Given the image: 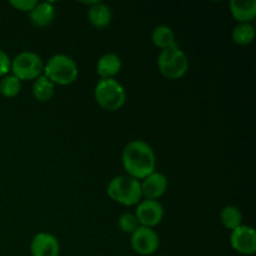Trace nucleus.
Returning <instances> with one entry per match:
<instances>
[{
    "label": "nucleus",
    "mask_w": 256,
    "mask_h": 256,
    "mask_svg": "<svg viewBox=\"0 0 256 256\" xmlns=\"http://www.w3.org/2000/svg\"><path fill=\"white\" fill-rule=\"evenodd\" d=\"M122 166L126 175L136 180H142L156 169V156L148 142L132 140L122 150Z\"/></svg>",
    "instance_id": "obj_1"
},
{
    "label": "nucleus",
    "mask_w": 256,
    "mask_h": 256,
    "mask_svg": "<svg viewBox=\"0 0 256 256\" xmlns=\"http://www.w3.org/2000/svg\"><path fill=\"white\" fill-rule=\"evenodd\" d=\"M106 192L112 202L125 206H134L142 199L140 182L129 175L112 178L108 184Z\"/></svg>",
    "instance_id": "obj_2"
},
{
    "label": "nucleus",
    "mask_w": 256,
    "mask_h": 256,
    "mask_svg": "<svg viewBox=\"0 0 256 256\" xmlns=\"http://www.w3.org/2000/svg\"><path fill=\"white\" fill-rule=\"evenodd\" d=\"M44 75L54 85L66 86L78 79L79 69L72 58L65 54L52 55L44 65Z\"/></svg>",
    "instance_id": "obj_3"
},
{
    "label": "nucleus",
    "mask_w": 256,
    "mask_h": 256,
    "mask_svg": "<svg viewBox=\"0 0 256 256\" xmlns=\"http://www.w3.org/2000/svg\"><path fill=\"white\" fill-rule=\"evenodd\" d=\"M94 96L99 106L106 112H116L126 102L124 86L116 79H100L95 86Z\"/></svg>",
    "instance_id": "obj_4"
},
{
    "label": "nucleus",
    "mask_w": 256,
    "mask_h": 256,
    "mask_svg": "<svg viewBox=\"0 0 256 256\" xmlns=\"http://www.w3.org/2000/svg\"><path fill=\"white\" fill-rule=\"evenodd\" d=\"M158 68L165 78L170 80L182 79L189 70L186 54L178 45L162 50L158 58Z\"/></svg>",
    "instance_id": "obj_5"
},
{
    "label": "nucleus",
    "mask_w": 256,
    "mask_h": 256,
    "mask_svg": "<svg viewBox=\"0 0 256 256\" xmlns=\"http://www.w3.org/2000/svg\"><path fill=\"white\" fill-rule=\"evenodd\" d=\"M12 74L22 80H35L44 72V62L32 52H22L12 60Z\"/></svg>",
    "instance_id": "obj_6"
},
{
    "label": "nucleus",
    "mask_w": 256,
    "mask_h": 256,
    "mask_svg": "<svg viewBox=\"0 0 256 256\" xmlns=\"http://www.w3.org/2000/svg\"><path fill=\"white\" fill-rule=\"evenodd\" d=\"M130 244L136 254L148 256L156 252L159 249L160 239L158 232L152 228L139 226L132 234Z\"/></svg>",
    "instance_id": "obj_7"
},
{
    "label": "nucleus",
    "mask_w": 256,
    "mask_h": 256,
    "mask_svg": "<svg viewBox=\"0 0 256 256\" xmlns=\"http://www.w3.org/2000/svg\"><path fill=\"white\" fill-rule=\"evenodd\" d=\"M135 216H136L140 226L152 229L162 222V218H164V208L158 200H142L136 205Z\"/></svg>",
    "instance_id": "obj_8"
},
{
    "label": "nucleus",
    "mask_w": 256,
    "mask_h": 256,
    "mask_svg": "<svg viewBox=\"0 0 256 256\" xmlns=\"http://www.w3.org/2000/svg\"><path fill=\"white\" fill-rule=\"evenodd\" d=\"M230 245L242 255H252L256 252V232L249 225H240L230 234Z\"/></svg>",
    "instance_id": "obj_9"
},
{
    "label": "nucleus",
    "mask_w": 256,
    "mask_h": 256,
    "mask_svg": "<svg viewBox=\"0 0 256 256\" xmlns=\"http://www.w3.org/2000/svg\"><path fill=\"white\" fill-rule=\"evenodd\" d=\"M142 198L148 200H158L166 192L168 179L162 172H154L140 182Z\"/></svg>",
    "instance_id": "obj_10"
},
{
    "label": "nucleus",
    "mask_w": 256,
    "mask_h": 256,
    "mask_svg": "<svg viewBox=\"0 0 256 256\" xmlns=\"http://www.w3.org/2000/svg\"><path fill=\"white\" fill-rule=\"evenodd\" d=\"M30 252L32 256H59V240L49 232H39L32 238Z\"/></svg>",
    "instance_id": "obj_11"
},
{
    "label": "nucleus",
    "mask_w": 256,
    "mask_h": 256,
    "mask_svg": "<svg viewBox=\"0 0 256 256\" xmlns=\"http://www.w3.org/2000/svg\"><path fill=\"white\" fill-rule=\"evenodd\" d=\"M122 59L114 52L102 55L96 62V72L102 79H115L122 70Z\"/></svg>",
    "instance_id": "obj_12"
},
{
    "label": "nucleus",
    "mask_w": 256,
    "mask_h": 256,
    "mask_svg": "<svg viewBox=\"0 0 256 256\" xmlns=\"http://www.w3.org/2000/svg\"><path fill=\"white\" fill-rule=\"evenodd\" d=\"M55 18V6L52 2H39L29 12V19L36 28H46Z\"/></svg>",
    "instance_id": "obj_13"
},
{
    "label": "nucleus",
    "mask_w": 256,
    "mask_h": 256,
    "mask_svg": "<svg viewBox=\"0 0 256 256\" xmlns=\"http://www.w3.org/2000/svg\"><path fill=\"white\" fill-rule=\"evenodd\" d=\"M88 19L94 28L102 29L109 26L112 20V12L109 5L96 2L88 9Z\"/></svg>",
    "instance_id": "obj_14"
},
{
    "label": "nucleus",
    "mask_w": 256,
    "mask_h": 256,
    "mask_svg": "<svg viewBox=\"0 0 256 256\" xmlns=\"http://www.w3.org/2000/svg\"><path fill=\"white\" fill-rule=\"evenodd\" d=\"M230 12L238 22H252L256 18L255 0H232Z\"/></svg>",
    "instance_id": "obj_15"
},
{
    "label": "nucleus",
    "mask_w": 256,
    "mask_h": 256,
    "mask_svg": "<svg viewBox=\"0 0 256 256\" xmlns=\"http://www.w3.org/2000/svg\"><path fill=\"white\" fill-rule=\"evenodd\" d=\"M32 96L40 102H46L54 96L55 85L45 75H40L32 84Z\"/></svg>",
    "instance_id": "obj_16"
},
{
    "label": "nucleus",
    "mask_w": 256,
    "mask_h": 256,
    "mask_svg": "<svg viewBox=\"0 0 256 256\" xmlns=\"http://www.w3.org/2000/svg\"><path fill=\"white\" fill-rule=\"evenodd\" d=\"M152 42L155 46L160 48L162 50L172 48L176 45L175 42V34L172 29L168 25H159L152 30Z\"/></svg>",
    "instance_id": "obj_17"
},
{
    "label": "nucleus",
    "mask_w": 256,
    "mask_h": 256,
    "mask_svg": "<svg viewBox=\"0 0 256 256\" xmlns=\"http://www.w3.org/2000/svg\"><path fill=\"white\" fill-rule=\"evenodd\" d=\"M256 30L252 22H238L236 26L232 29V42L238 45H249L254 42Z\"/></svg>",
    "instance_id": "obj_18"
},
{
    "label": "nucleus",
    "mask_w": 256,
    "mask_h": 256,
    "mask_svg": "<svg viewBox=\"0 0 256 256\" xmlns=\"http://www.w3.org/2000/svg\"><path fill=\"white\" fill-rule=\"evenodd\" d=\"M220 222L225 229L232 232L242 225V214L239 208L234 205H228L220 212Z\"/></svg>",
    "instance_id": "obj_19"
},
{
    "label": "nucleus",
    "mask_w": 256,
    "mask_h": 256,
    "mask_svg": "<svg viewBox=\"0 0 256 256\" xmlns=\"http://www.w3.org/2000/svg\"><path fill=\"white\" fill-rule=\"evenodd\" d=\"M20 90H22V82L12 74L5 75L0 80V94L4 98L12 99L18 96Z\"/></svg>",
    "instance_id": "obj_20"
},
{
    "label": "nucleus",
    "mask_w": 256,
    "mask_h": 256,
    "mask_svg": "<svg viewBox=\"0 0 256 256\" xmlns=\"http://www.w3.org/2000/svg\"><path fill=\"white\" fill-rule=\"evenodd\" d=\"M118 225H119L120 230L122 232H126V234L130 235L140 226L135 214H132V212H125V214H122L119 218V220H118Z\"/></svg>",
    "instance_id": "obj_21"
},
{
    "label": "nucleus",
    "mask_w": 256,
    "mask_h": 256,
    "mask_svg": "<svg viewBox=\"0 0 256 256\" xmlns=\"http://www.w3.org/2000/svg\"><path fill=\"white\" fill-rule=\"evenodd\" d=\"M36 4V0H12L10 2V5L12 8L22 12H30Z\"/></svg>",
    "instance_id": "obj_22"
},
{
    "label": "nucleus",
    "mask_w": 256,
    "mask_h": 256,
    "mask_svg": "<svg viewBox=\"0 0 256 256\" xmlns=\"http://www.w3.org/2000/svg\"><path fill=\"white\" fill-rule=\"evenodd\" d=\"M10 70H12V59L4 50L0 49V76L8 75Z\"/></svg>",
    "instance_id": "obj_23"
}]
</instances>
